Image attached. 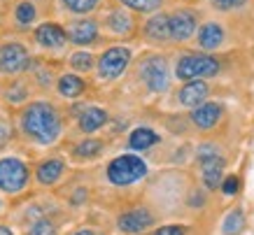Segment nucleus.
Instances as JSON below:
<instances>
[{"label": "nucleus", "instance_id": "1", "mask_svg": "<svg viewBox=\"0 0 254 235\" xmlns=\"http://www.w3.org/2000/svg\"><path fill=\"white\" fill-rule=\"evenodd\" d=\"M23 133L38 144H54L61 135V117L49 103H33L21 114Z\"/></svg>", "mask_w": 254, "mask_h": 235}, {"label": "nucleus", "instance_id": "2", "mask_svg": "<svg viewBox=\"0 0 254 235\" xmlns=\"http://www.w3.org/2000/svg\"><path fill=\"white\" fill-rule=\"evenodd\" d=\"M145 175H147V163L140 156H133V154L117 156L108 166V179L115 186H131V184L140 182Z\"/></svg>", "mask_w": 254, "mask_h": 235}, {"label": "nucleus", "instance_id": "3", "mask_svg": "<svg viewBox=\"0 0 254 235\" xmlns=\"http://www.w3.org/2000/svg\"><path fill=\"white\" fill-rule=\"evenodd\" d=\"M219 72V61L208 54H185L175 65L177 79H203V77H215Z\"/></svg>", "mask_w": 254, "mask_h": 235}, {"label": "nucleus", "instance_id": "4", "mask_svg": "<svg viewBox=\"0 0 254 235\" xmlns=\"http://www.w3.org/2000/svg\"><path fill=\"white\" fill-rule=\"evenodd\" d=\"M31 173L28 166L19 159H0V191L19 193L28 186Z\"/></svg>", "mask_w": 254, "mask_h": 235}, {"label": "nucleus", "instance_id": "5", "mask_svg": "<svg viewBox=\"0 0 254 235\" xmlns=\"http://www.w3.org/2000/svg\"><path fill=\"white\" fill-rule=\"evenodd\" d=\"M140 77L147 84V89L154 93H163L170 86V70L168 61L163 56H149L142 65H140Z\"/></svg>", "mask_w": 254, "mask_h": 235}, {"label": "nucleus", "instance_id": "6", "mask_svg": "<svg viewBox=\"0 0 254 235\" xmlns=\"http://www.w3.org/2000/svg\"><path fill=\"white\" fill-rule=\"evenodd\" d=\"M131 63V49L128 47H110L98 59V77L105 82H112L124 75V70Z\"/></svg>", "mask_w": 254, "mask_h": 235}, {"label": "nucleus", "instance_id": "7", "mask_svg": "<svg viewBox=\"0 0 254 235\" xmlns=\"http://www.w3.org/2000/svg\"><path fill=\"white\" fill-rule=\"evenodd\" d=\"M198 14L193 9H175L168 14V33L173 42H187L196 35Z\"/></svg>", "mask_w": 254, "mask_h": 235}, {"label": "nucleus", "instance_id": "8", "mask_svg": "<svg viewBox=\"0 0 254 235\" xmlns=\"http://www.w3.org/2000/svg\"><path fill=\"white\" fill-rule=\"evenodd\" d=\"M31 65L28 49L19 42H7L0 47V72L2 75H19Z\"/></svg>", "mask_w": 254, "mask_h": 235}, {"label": "nucleus", "instance_id": "9", "mask_svg": "<svg viewBox=\"0 0 254 235\" xmlns=\"http://www.w3.org/2000/svg\"><path fill=\"white\" fill-rule=\"evenodd\" d=\"M156 217L147 207H135V210H128V212L119 214L117 219V228L126 235H138V233H145L147 228L154 226Z\"/></svg>", "mask_w": 254, "mask_h": 235}, {"label": "nucleus", "instance_id": "10", "mask_svg": "<svg viewBox=\"0 0 254 235\" xmlns=\"http://www.w3.org/2000/svg\"><path fill=\"white\" fill-rule=\"evenodd\" d=\"M35 42L42 49H63L68 42V33L59 23H42L35 28Z\"/></svg>", "mask_w": 254, "mask_h": 235}, {"label": "nucleus", "instance_id": "11", "mask_svg": "<svg viewBox=\"0 0 254 235\" xmlns=\"http://www.w3.org/2000/svg\"><path fill=\"white\" fill-rule=\"evenodd\" d=\"M222 112H224V107L219 105V103H200L198 107H193L191 121L196 123V128L210 130V128H215L217 123H219Z\"/></svg>", "mask_w": 254, "mask_h": 235}, {"label": "nucleus", "instance_id": "12", "mask_svg": "<svg viewBox=\"0 0 254 235\" xmlns=\"http://www.w3.org/2000/svg\"><path fill=\"white\" fill-rule=\"evenodd\" d=\"M208 93H210V86L203 79H189V82L180 89V96H177V100H180V105L185 107H198L200 103H205L208 100Z\"/></svg>", "mask_w": 254, "mask_h": 235}, {"label": "nucleus", "instance_id": "13", "mask_svg": "<svg viewBox=\"0 0 254 235\" xmlns=\"http://www.w3.org/2000/svg\"><path fill=\"white\" fill-rule=\"evenodd\" d=\"M65 33H68L70 42H75V45H79V47H86L98 40V23L93 21V19H79V21L72 23Z\"/></svg>", "mask_w": 254, "mask_h": 235}, {"label": "nucleus", "instance_id": "14", "mask_svg": "<svg viewBox=\"0 0 254 235\" xmlns=\"http://www.w3.org/2000/svg\"><path fill=\"white\" fill-rule=\"evenodd\" d=\"M224 168H226V161L224 156H215V159H208L200 163V179L208 189H217L224 179Z\"/></svg>", "mask_w": 254, "mask_h": 235}, {"label": "nucleus", "instance_id": "15", "mask_svg": "<svg viewBox=\"0 0 254 235\" xmlns=\"http://www.w3.org/2000/svg\"><path fill=\"white\" fill-rule=\"evenodd\" d=\"M198 45L203 47V49H208V52L219 49V47L224 45V28L215 21L203 23L198 28Z\"/></svg>", "mask_w": 254, "mask_h": 235}, {"label": "nucleus", "instance_id": "16", "mask_svg": "<svg viewBox=\"0 0 254 235\" xmlns=\"http://www.w3.org/2000/svg\"><path fill=\"white\" fill-rule=\"evenodd\" d=\"M108 123V112L103 107H86L84 112L79 114V130L82 133H96Z\"/></svg>", "mask_w": 254, "mask_h": 235}, {"label": "nucleus", "instance_id": "17", "mask_svg": "<svg viewBox=\"0 0 254 235\" xmlns=\"http://www.w3.org/2000/svg\"><path fill=\"white\" fill-rule=\"evenodd\" d=\"M63 170H65V163H63L61 159H49V161H42L38 166L35 177H38V182L42 184V186H52V184H56L61 179Z\"/></svg>", "mask_w": 254, "mask_h": 235}, {"label": "nucleus", "instance_id": "18", "mask_svg": "<svg viewBox=\"0 0 254 235\" xmlns=\"http://www.w3.org/2000/svg\"><path fill=\"white\" fill-rule=\"evenodd\" d=\"M145 35L152 42H168V14H154L149 21L145 23Z\"/></svg>", "mask_w": 254, "mask_h": 235}, {"label": "nucleus", "instance_id": "19", "mask_svg": "<svg viewBox=\"0 0 254 235\" xmlns=\"http://www.w3.org/2000/svg\"><path fill=\"white\" fill-rule=\"evenodd\" d=\"M156 142H159V135L152 128H147V126H140L128 135V147L133 152H145L149 147H154Z\"/></svg>", "mask_w": 254, "mask_h": 235}, {"label": "nucleus", "instance_id": "20", "mask_svg": "<svg viewBox=\"0 0 254 235\" xmlns=\"http://www.w3.org/2000/svg\"><path fill=\"white\" fill-rule=\"evenodd\" d=\"M84 89H86L84 79L77 75H63L59 79V93L63 98H77V96L84 93Z\"/></svg>", "mask_w": 254, "mask_h": 235}, {"label": "nucleus", "instance_id": "21", "mask_svg": "<svg viewBox=\"0 0 254 235\" xmlns=\"http://www.w3.org/2000/svg\"><path fill=\"white\" fill-rule=\"evenodd\" d=\"M108 28L117 35H128L133 31V19L131 14H126L124 9H115V12H110L108 16Z\"/></svg>", "mask_w": 254, "mask_h": 235}, {"label": "nucleus", "instance_id": "22", "mask_svg": "<svg viewBox=\"0 0 254 235\" xmlns=\"http://www.w3.org/2000/svg\"><path fill=\"white\" fill-rule=\"evenodd\" d=\"M245 228V214L240 207H233L231 212L224 217L222 224V235H240Z\"/></svg>", "mask_w": 254, "mask_h": 235}, {"label": "nucleus", "instance_id": "23", "mask_svg": "<svg viewBox=\"0 0 254 235\" xmlns=\"http://www.w3.org/2000/svg\"><path fill=\"white\" fill-rule=\"evenodd\" d=\"M35 16H38V9L33 7L28 0H23L14 7V19L16 23H21V26H28V23L35 21Z\"/></svg>", "mask_w": 254, "mask_h": 235}, {"label": "nucleus", "instance_id": "24", "mask_svg": "<svg viewBox=\"0 0 254 235\" xmlns=\"http://www.w3.org/2000/svg\"><path fill=\"white\" fill-rule=\"evenodd\" d=\"M100 152H103V142L100 140H84V142H79L75 147V156H79V159H93Z\"/></svg>", "mask_w": 254, "mask_h": 235}, {"label": "nucleus", "instance_id": "25", "mask_svg": "<svg viewBox=\"0 0 254 235\" xmlns=\"http://www.w3.org/2000/svg\"><path fill=\"white\" fill-rule=\"evenodd\" d=\"M70 65L77 72H89V70H93V56L89 52H75L70 56Z\"/></svg>", "mask_w": 254, "mask_h": 235}, {"label": "nucleus", "instance_id": "26", "mask_svg": "<svg viewBox=\"0 0 254 235\" xmlns=\"http://www.w3.org/2000/svg\"><path fill=\"white\" fill-rule=\"evenodd\" d=\"M98 2L100 0H63L65 9H70L72 14H86V12L98 7Z\"/></svg>", "mask_w": 254, "mask_h": 235}, {"label": "nucleus", "instance_id": "27", "mask_svg": "<svg viewBox=\"0 0 254 235\" xmlns=\"http://www.w3.org/2000/svg\"><path fill=\"white\" fill-rule=\"evenodd\" d=\"M163 0H122V5H126L133 12H156L161 7Z\"/></svg>", "mask_w": 254, "mask_h": 235}, {"label": "nucleus", "instance_id": "28", "mask_svg": "<svg viewBox=\"0 0 254 235\" xmlns=\"http://www.w3.org/2000/svg\"><path fill=\"white\" fill-rule=\"evenodd\" d=\"M215 156H222V149H219L215 142H203L198 149H196L198 163H203V161H208V159H215Z\"/></svg>", "mask_w": 254, "mask_h": 235}, {"label": "nucleus", "instance_id": "29", "mask_svg": "<svg viewBox=\"0 0 254 235\" xmlns=\"http://www.w3.org/2000/svg\"><path fill=\"white\" fill-rule=\"evenodd\" d=\"M28 235H56V226L49 219H38L28 231Z\"/></svg>", "mask_w": 254, "mask_h": 235}, {"label": "nucleus", "instance_id": "30", "mask_svg": "<svg viewBox=\"0 0 254 235\" xmlns=\"http://www.w3.org/2000/svg\"><path fill=\"white\" fill-rule=\"evenodd\" d=\"M247 0H212V7L219 9V12H231V9L243 7Z\"/></svg>", "mask_w": 254, "mask_h": 235}, {"label": "nucleus", "instance_id": "31", "mask_svg": "<svg viewBox=\"0 0 254 235\" xmlns=\"http://www.w3.org/2000/svg\"><path fill=\"white\" fill-rule=\"evenodd\" d=\"M219 189H222V193H226V196H233V193H238V189H240V179L238 177H224L222 184H219Z\"/></svg>", "mask_w": 254, "mask_h": 235}, {"label": "nucleus", "instance_id": "32", "mask_svg": "<svg viewBox=\"0 0 254 235\" xmlns=\"http://www.w3.org/2000/svg\"><path fill=\"white\" fill-rule=\"evenodd\" d=\"M152 235H187V228L185 226H161V228H156Z\"/></svg>", "mask_w": 254, "mask_h": 235}, {"label": "nucleus", "instance_id": "33", "mask_svg": "<svg viewBox=\"0 0 254 235\" xmlns=\"http://www.w3.org/2000/svg\"><path fill=\"white\" fill-rule=\"evenodd\" d=\"M72 235H103V233H96V231H89V228H82V231H77V233Z\"/></svg>", "mask_w": 254, "mask_h": 235}, {"label": "nucleus", "instance_id": "34", "mask_svg": "<svg viewBox=\"0 0 254 235\" xmlns=\"http://www.w3.org/2000/svg\"><path fill=\"white\" fill-rule=\"evenodd\" d=\"M5 140H7V128H5V126L0 123V144L5 142Z\"/></svg>", "mask_w": 254, "mask_h": 235}, {"label": "nucleus", "instance_id": "35", "mask_svg": "<svg viewBox=\"0 0 254 235\" xmlns=\"http://www.w3.org/2000/svg\"><path fill=\"white\" fill-rule=\"evenodd\" d=\"M0 235H14V233H12L7 226H0Z\"/></svg>", "mask_w": 254, "mask_h": 235}]
</instances>
